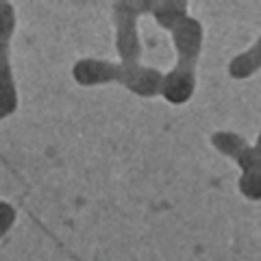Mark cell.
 <instances>
[{
	"mask_svg": "<svg viewBox=\"0 0 261 261\" xmlns=\"http://www.w3.org/2000/svg\"><path fill=\"white\" fill-rule=\"evenodd\" d=\"M150 13L159 27L170 31L176 50V65L170 74L163 76L161 96L170 105H185L196 89V65H198L205 31L198 20L187 13L185 0L152 3Z\"/></svg>",
	"mask_w": 261,
	"mask_h": 261,
	"instance_id": "6da1fadb",
	"label": "cell"
},
{
	"mask_svg": "<svg viewBox=\"0 0 261 261\" xmlns=\"http://www.w3.org/2000/svg\"><path fill=\"white\" fill-rule=\"evenodd\" d=\"M72 76L79 85L94 87V85H107L120 83L142 98H154L161 94L163 74L154 68L146 65H126V63H113L102 59H79L72 68Z\"/></svg>",
	"mask_w": 261,
	"mask_h": 261,
	"instance_id": "7a4b0ae2",
	"label": "cell"
},
{
	"mask_svg": "<svg viewBox=\"0 0 261 261\" xmlns=\"http://www.w3.org/2000/svg\"><path fill=\"white\" fill-rule=\"evenodd\" d=\"M211 144L242 168L238 187L244 198L261 200V130L255 146H248L246 140L233 130H218L211 135Z\"/></svg>",
	"mask_w": 261,
	"mask_h": 261,
	"instance_id": "3957f363",
	"label": "cell"
},
{
	"mask_svg": "<svg viewBox=\"0 0 261 261\" xmlns=\"http://www.w3.org/2000/svg\"><path fill=\"white\" fill-rule=\"evenodd\" d=\"M15 24H18L15 7L7 0H0V120L13 116L18 109V87H15L9 50Z\"/></svg>",
	"mask_w": 261,
	"mask_h": 261,
	"instance_id": "277c9868",
	"label": "cell"
},
{
	"mask_svg": "<svg viewBox=\"0 0 261 261\" xmlns=\"http://www.w3.org/2000/svg\"><path fill=\"white\" fill-rule=\"evenodd\" d=\"M152 3H116L113 5V24H116V48L122 57V63H140L142 44L137 33V18L140 13L150 11Z\"/></svg>",
	"mask_w": 261,
	"mask_h": 261,
	"instance_id": "5b68a950",
	"label": "cell"
},
{
	"mask_svg": "<svg viewBox=\"0 0 261 261\" xmlns=\"http://www.w3.org/2000/svg\"><path fill=\"white\" fill-rule=\"evenodd\" d=\"M257 70H261V37L255 42V46L248 48L246 53H242L238 57H233L228 63V74L231 79H248L252 76Z\"/></svg>",
	"mask_w": 261,
	"mask_h": 261,
	"instance_id": "8992f818",
	"label": "cell"
},
{
	"mask_svg": "<svg viewBox=\"0 0 261 261\" xmlns=\"http://www.w3.org/2000/svg\"><path fill=\"white\" fill-rule=\"evenodd\" d=\"M15 218H18L15 207L11 205V202H7V200H0V240L11 231V226L15 224Z\"/></svg>",
	"mask_w": 261,
	"mask_h": 261,
	"instance_id": "52a82bcc",
	"label": "cell"
}]
</instances>
